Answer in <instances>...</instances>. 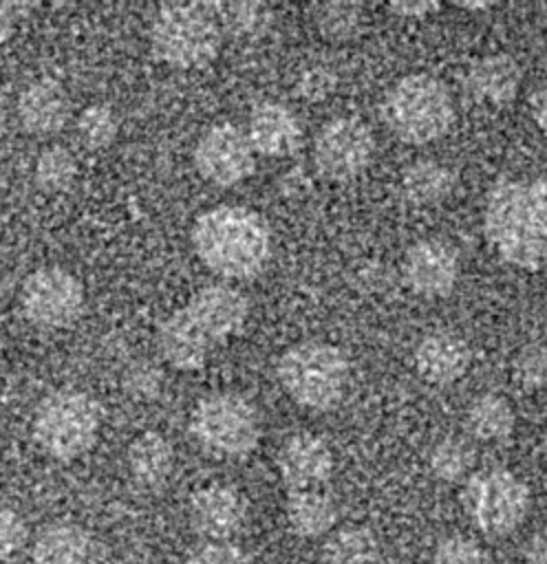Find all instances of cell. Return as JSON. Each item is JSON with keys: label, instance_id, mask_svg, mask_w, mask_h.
<instances>
[{"label": "cell", "instance_id": "43", "mask_svg": "<svg viewBox=\"0 0 547 564\" xmlns=\"http://www.w3.org/2000/svg\"><path fill=\"white\" fill-rule=\"evenodd\" d=\"M540 452H543V458H545V463H547V430H545L543 441H540Z\"/></svg>", "mask_w": 547, "mask_h": 564}, {"label": "cell", "instance_id": "17", "mask_svg": "<svg viewBox=\"0 0 547 564\" xmlns=\"http://www.w3.org/2000/svg\"><path fill=\"white\" fill-rule=\"evenodd\" d=\"M412 361L423 381L448 386L468 372L472 364V350L468 341L454 330L435 328L421 335L412 350Z\"/></svg>", "mask_w": 547, "mask_h": 564}, {"label": "cell", "instance_id": "23", "mask_svg": "<svg viewBox=\"0 0 547 564\" xmlns=\"http://www.w3.org/2000/svg\"><path fill=\"white\" fill-rule=\"evenodd\" d=\"M289 529L298 538L329 535L337 522V505L322 487L289 491L285 502Z\"/></svg>", "mask_w": 547, "mask_h": 564}, {"label": "cell", "instance_id": "21", "mask_svg": "<svg viewBox=\"0 0 547 564\" xmlns=\"http://www.w3.org/2000/svg\"><path fill=\"white\" fill-rule=\"evenodd\" d=\"M157 348L168 366L181 372L201 370L210 355L212 346L194 330L181 308L172 311L157 328Z\"/></svg>", "mask_w": 547, "mask_h": 564}, {"label": "cell", "instance_id": "27", "mask_svg": "<svg viewBox=\"0 0 547 564\" xmlns=\"http://www.w3.org/2000/svg\"><path fill=\"white\" fill-rule=\"evenodd\" d=\"M311 22L320 37L329 42H346L362 33L366 11L360 2L353 0H329L313 4Z\"/></svg>", "mask_w": 547, "mask_h": 564}, {"label": "cell", "instance_id": "25", "mask_svg": "<svg viewBox=\"0 0 547 564\" xmlns=\"http://www.w3.org/2000/svg\"><path fill=\"white\" fill-rule=\"evenodd\" d=\"M454 183L457 176L450 165L430 156L408 163L399 181L401 194L415 205H435L443 200L448 194H452Z\"/></svg>", "mask_w": 547, "mask_h": 564}, {"label": "cell", "instance_id": "15", "mask_svg": "<svg viewBox=\"0 0 547 564\" xmlns=\"http://www.w3.org/2000/svg\"><path fill=\"white\" fill-rule=\"evenodd\" d=\"M247 520V502L238 489L210 482L190 498V524L210 542H227Z\"/></svg>", "mask_w": 547, "mask_h": 564}, {"label": "cell", "instance_id": "8", "mask_svg": "<svg viewBox=\"0 0 547 564\" xmlns=\"http://www.w3.org/2000/svg\"><path fill=\"white\" fill-rule=\"evenodd\" d=\"M463 509L472 524L485 535H507L516 531L529 511V487L505 467L472 471L465 480Z\"/></svg>", "mask_w": 547, "mask_h": 564}, {"label": "cell", "instance_id": "32", "mask_svg": "<svg viewBox=\"0 0 547 564\" xmlns=\"http://www.w3.org/2000/svg\"><path fill=\"white\" fill-rule=\"evenodd\" d=\"M512 377L525 390H547V344L529 341L512 357Z\"/></svg>", "mask_w": 547, "mask_h": 564}, {"label": "cell", "instance_id": "20", "mask_svg": "<svg viewBox=\"0 0 547 564\" xmlns=\"http://www.w3.org/2000/svg\"><path fill=\"white\" fill-rule=\"evenodd\" d=\"M95 538L77 522L46 524L33 542V564H95Z\"/></svg>", "mask_w": 547, "mask_h": 564}, {"label": "cell", "instance_id": "5", "mask_svg": "<svg viewBox=\"0 0 547 564\" xmlns=\"http://www.w3.org/2000/svg\"><path fill=\"white\" fill-rule=\"evenodd\" d=\"M157 59L174 68H201L221 48L223 26L214 4L170 2L157 9L148 31Z\"/></svg>", "mask_w": 547, "mask_h": 564}, {"label": "cell", "instance_id": "22", "mask_svg": "<svg viewBox=\"0 0 547 564\" xmlns=\"http://www.w3.org/2000/svg\"><path fill=\"white\" fill-rule=\"evenodd\" d=\"M126 465H128L130 478L141 489H159L172 476L174 449L161 432L148 430L137 434L128 445Z\"/></svg>", "mask_w": 547, "mask_h": 564}, {"label": "cell", "instance_id": "13", "mask_svg": "<svg viewBox=\"0 0 547 564\" xmlns=\"http://www.w3.org/2000/svg\"><path fill=\"white\" fill-rule=\"evenodd\" d=\"M461 275V258L452 242L428 236L415 240L401 258L404 284L421 297L448 295Z\"/></svg>", "mask_w": 547, "mask_h": 564}, {"label": "cell", "instance_id": "28", "mask_svg": "<svg viewBox=\"0 0 547 564\" xmlns=\"http://www.w3.org/2000/svg\"><path fill=\"white\" fill-rule=\"evenodd\" d=\"M476 452L463 436H441L428 452V469L443 482H457L472 474Z\"/></svg>", "mask_w": 547, "mask_h": 564}, {"label": "cell", "instance_id": "37", "mask_svg": "<svg viewBox=\"0 0 547 564\" xmlns=\"http://www.w3.org/2000/svg\"><path fill=\"white\" fill-rule=\"evenodd\" d=\"M386 9L404 20H423L441 9L437 0H390Z\"/></svg>", "mask_w": 547, "mask_h": 564}, {"label": "cell", "instance_id": "10", "mask_svg": "<svg viewBox=\"0 0 547 564\" xmlns=\"http://www.w3.org/2000/svg\"><path fill=\"white\" fill-rule=\"evenodd\" d=\"M375 137L366 121L353 115L331 117L313 137V163L331 181H351L373 161Z\"/></svg>", "mask_w": 547, "mask_h": 564}, {"label": "cell", "instance_id": "2", "mask_svg": "<svg viewBox=\"0 0 547 564\" xmlns=\"http://www.w3.org/2000/svg\"><path fill=\"white\" fill-rule=\"evenodd\" d=\"M190 238L196 258L225 280L258 275L274 247L267 220L256 209L238 203H221L201 212Z\"/></svg>", "mask_w": 547, "mask_h": 564}, {"label": "cell", "instance_id": "30", "mask_svg": "<svg viewBox=\"0 0 547 564\" xmlns=\"http://www.w3.org/2000/svg\"><path fill=\"white\" fill-rule=\"evenodd\" d=\"M77 172L79 167H77L75 154L60 143H51L42 148L33 163L35 183L51 194L71 187L73 181L77 178Z\"/></svg>", "mask_w": 547, "mask_h": 564}, {"label": "cell", "instance_id": "14", "mask_svg": "<svg viewBox=\"0 0 547 564\" xmlns=\"http://www.w3.org/2000/svg\"><path fill=\"white\" fill-rule=\"evenodd\" d=\"M278 471L289 491L318 489L333 474V452L315 432H293L278 449Z\"/></svg>", "mask_w": 547, "mask_h": 564}, {"label": "cell", "instance_id": "18", "mask_svg": "<svg viewBox=\"0 0 547 564\" xmlns=\"http://www.w3.org/2000/svg\"><path fill=\"white\" fill-rule=\"evenodd\" d=\"M20 126L35 137H51L60 132L71 119V97L66 88L53 77H37L29 82L15 101Z\"/></svg>", "mask_w": 547, "mask_h": 564}, {"label": "cell", "instance_id": "26", "mask_svg": "<svg viewBox=\"0 0 547 564\" xmlns=\"http://www.w3.org/2000/svg\"><path fill=\"white\" fill-rule=\"evenodd\" d=\"M379 555V542L368 527L346 524L331 531L322 546L326 564H373Z\"/></svg>", "mask_w": 547, "mask_h": 564}, {"label": "cell", "instance_id": "1", "mask_svg": "<svg viewBox=\"0 0 547 564\" xmlns=\"http://www.w3.org/2000/svg\"><path fill=\"white\" fill-rule=\"evenodd\" d=\"M483 236L507 264L536 271L547 264V178L505 176L485 194Z\"/></svg>", "mask_w": 547, "mask_h": 564}, {"label": "cell", "instance_id": "33", "mask_svg": "<svg viewBox=\"0 0 547 564\" xmlns=\"http://www.w3.org/2000/svg\"><path fill=\"white\" fill-rule=\"evenodd\" d=\"M428 564H490V555L479 542L457 533L435 546Z\"/></svg>", "mask_w": 547, "mask_h": 564}, {"label": "cell", "instance_id": "19", "mask_svg": "<svg viewBox=\"0 0 547 564\" xmlns=\"http://www.w3.org/2000/svg\"><path fill=\"white\" fill-rule=\"evenodd\" d=\"M521 66L518 62L501 51L483 53L474 57L463 73L465 93L485 106L510 104L521 88Z\"/></svg>", "mask_w": 547, "mask_h": 564}, {"label": "cell", "instance_id": "3", "mask_svg": "<svg viewBox=\"0 0 547 564\" xmlns=\"http://www.w3.org/2000/svg\"><path fill=\"white\" fill-rule=\"evenodd\" d=\"M285 394L304 410L329 412L346 394L351 361L331 341L304 339L282 350L276 364Z\"/></svg>", "mask_w": 547, "mask_h": 564}, {"label": "cell", "instance_id": "9", "mask_svg": "<svg viewBox=\"0 0 547 564\" xmlns=\"http://www.w3.org/2000/svg\"><path fill=\"white\" fill-rule=\"evenodd\" d=\"M18 302L31 324L40 328H68L84 313L86 291L73 271L46 264L22 280Z\"/></svg>", "mask_w": 547, "mask_h": 564}, {"label": "cell", "instance_id": "11", "mask_svg": "<svg viewBox=\"0 0 547 564\" xmlns=\"http://www.w3.org/2000/svg\"><path fill=\"white\" fill-rule=\"evenodd\" d=\"M192 161L207 183L232 187L251 176L256 167V152L245 130L229 121H218L205 128L196 139Z\"/></svg>", "mask_w": 547, "mask_h": 564}, {"label": "cell", "instance_id": "4", "mask_svg": "<svg viewBox=\"0 0 547 564\" xmlns=\"http://www.w3.org/2000/svg\"><path fill=\"white\" fill-rule=\"evenodd\" d=\"M388 130L410 145L441 139L454 123V99L446 82L432 73H406L390 84L382 99Z\"/></svg>", "mask_w": 547, "mask_h": 564}, {"label": "cell", "instance_id": "35", "mask_svg": "<svg viewBox=\"0 0 547 564\" xmlns=\"http://www.w3.org/2000/svg\"><path fill=\"white\" fill-rule=\"evenodd\" d=\"M26 542V524L22 516L9 507L7 502H0V564L9 562Z\"/></svg>", "mask_w": 547, "mask_h": 564}, {"label": "cell", "instance_id": "34", "mask_svg": "<svg viewBox=\"0 0 547 564\" xmlns=\"http://www.w3.org/2000/svg\"><path fill=\"white\" fill-rule=\"evenodd\" d=\"M293 86L304 99H322L335 88V73L326 64L309 62L298 70Z\"/></svg>", "mask_w": 547, "mask_h": 564}, {"label": "cell", "instance_id": "16", "mask_svg": "<svg viewBox=\"0 0 547 564\" xmlns=\"http://www.w3.org/2000/svg\"><path fill=\"white\" fill-rule=\"evenodd\" d=\"M254 152L282 159L302 145V126L298 115L278 99H260L251 106L245 130Z\"/></svg>", "mask_w": 547, "mask_h": 564}, {"label": "cell", "instance_id": "36", "mask_svg": "<svg viewBox=\"0 0 547 564\" xmlns=\"http://www.w3.org/2000/svg\"><path fill=\"white\" fill-rule=\"evenodd\" d=\"M185 564H251V560L232 542H205L187 555Z\"/></svg>", "mask_w": 547, "mask_h": 564}, {"label": "cell", "instance_id": "7", "mask_svg": "<svg viewBox=\"0 0 547 564\" xmlns=\"http://www.w3.org/2000/svg\"><path fill=\"white\" fill-rule=\"evenodd\" d=\"M190 434L212 456L243 458L260 443V412L245 394L216 390L192 408Z\"/></svg>", "mask_w": 547, "mask_h": 564}, {"label": "cell", "instance_id": "6", "mask_svg": "<svg viewBox=\"0 0 547 564\" xmlns=\"http://www.w3.org/2000/svg\"><path fill=\"white\" fill-rule=\"evenodd\" d=\"M99 425L101 410L93 394L77 388H60L37 403L31 432L46 456L75 460L93 449Z\"/></svg>", "mask_w": 547, "mask_h": 564}, {"label": "cell", "instance_id": "42", "mask_svg": "<svg viewBox=\"0 0 547 564\" xmlns=\"http://www.w3.org/2000/svg\"><path fill=\"white\" fill-rule=\"evenodd\" d=\"M457 7L465 11H487L490 7H494V2L492 0H457Z\"/></svg>", "mask_w": 547, "mask_h": 564}, {"label": "cell", "instance_id": "12", "mask_svg": "<svg viewBox=\"0 0 547 564\" xmlns=\"http://www.w3.org/2000/svg\"><path fill=\"white\" fill-rule=\"evenodd\" d=\"M181 311L194 330L216 348L243 330L249 317V300L240 289L216 282L192 293Z\"/></svg>", "mask_w": 547, "mask_h": 564}, {"label": "cell", "instance_id": "38", "mask_svg": "<svg viewBox=\"0 0 547 564\" xmlns=\"http://www.w3.org/2000/svg\"><path fill=\"white\" fill-rule=\"evenodd\" d=\"M159 388H161V375L157 372V368L141 364L132 370V383L128 390H132L137 397L141 399L152 397L159 392Z\"/></svg>", "mask_w": 547, "mask_h": 564}, {"label": "cell", "instance_id": "29", "mask_svg": "<svg viewBox=\"0 0 547 564\" xmlns=\"http://www.w3.org/2000/svg\"><path fill=\"white\" fill-rule=\"evenodd\" d=\"M216 15L221 20V26L232 31L236 37H260L265 35L276 15L269 4L254 2V0H234V2H221L214 4Z\"/></svg>", "mask_w": 547, "mask_h": 564}, {"label": "cell", "instance_id": "41", "mask_svg": "<svg viewBox=\"0 0 547 564\" xmlns=\"http://www.w3.org/2000/svg\"><path fill=\"white\" fill-rule=\"evenodd\" d=\"M525 564H547V531H536L523 546Z\"/></svg>", "mask_w": 547, "mask_h": 564}, {"label": "cell", "instance_id": "31", "mask_svg": "<svg viewBox=\"0 0 547 564\" xmlns=\"http://www.w3.org/2000/svg\"><path fill=\"white\" fill-rule=\"evenodd\" d=\"M75 130L79 141L90 150L108 148L119 134V119L108 104L95 101L88 104L75 121Z\"/></svg>", "mask_w": 547, "mask_h": 564}, {"label": "cell", "instance_id": "39", "mask_svg": "<svg viewBox=\"0 0 547 564\" xmlns=\"http://www.w3.org/2000/svg\"><path fill=\"white\" fill-rule=\"evenodd\" d=\"M529 115L536 128L547 137V77L529 95Z\"/></svg>", "mask_w": 547, "mask_h": 564}, {"label": "cell", "instance_id": "40", "mask_svg": "<svg viewBox=\"0 0 547 564\" xmlns=\"http://www.w3.org/2000/svg\"><path fill=\"white\" fill-rule=\"evenodd\" d=\"M22 15V4L0 0V48L11 40Z\"/></svg>", "mask_w": 547, "mask_h": 564}, {"label": "cell", "instance_id": "24", "mask_svg": "<svg viewBox=\"0 0 547 564\" xmlns=\"http://www.w3.org/2000/svg\"><path fill=\"white\" fill-rule=\"evenodd\" d=\"M465 427L470 436L485 443H503L516 427V414L507 397L498 392L476 394L465 410Z\"/></svg>", "mask_w": 547, "mask_h": 564}]
</instances>
